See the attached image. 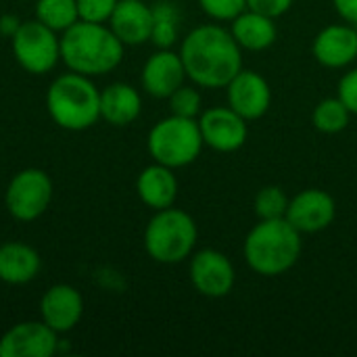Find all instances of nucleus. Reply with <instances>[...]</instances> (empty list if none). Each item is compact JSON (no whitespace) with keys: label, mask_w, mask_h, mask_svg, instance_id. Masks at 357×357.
<instances>
[{"label":"nucleus","mask_w":357,"mask_h":357,"mask_svg":"<svg viewBox=\"0 0 357 357\" xmlns=\"http://www.w3.org/2000/svg\"><path fill=\"white\" fill-rule=\"evenodd\" d=\"M180 56L186 77L207 90L226 88L243 69V48L230 29L220 23H205L190 29L180 42Z\"/></svg>","instance_id":"nucleus-1"},{"label":"nucleus","mask_w":357,"mask_h":357,"mask_svg":"<svg viewBox=\"0 0 357 357\" xmlns=\"http://www.w3.org/2000/svg\"><path fill=\"white\" fill-rule=\"evenodd\" d=\"M123 42L107 23L77 21L61 36V61L69 71L96 77L107 75L123 61Z\"/></svg>","instance_id":"nucleus-2"},{"label":"nucleus","mask_w":357,"mask_h":357,"mask_svg":"<svg viewBox=\"0 0 357 357\" xmlns=\"http://www.w3.org/2000/svg\"><path fill=\"white\" fill-rule=\"evenodd\" d=\"M301 232L287 220H259L243 243V255L247 266L264 276L274 278L287 274L301 257L303 241Z\"/></svg>","instance_id":"nucleus-3"},{"label":"nucleus","mask_w":357,"mask_h":357,"mask_svg":"<svg viewBox=\"0 0 357 357\" xmlns=\"http://www.w3.org/2000/svg\"><path fill=\"white\" fill-rule=\"evenodd\" d=\"M46 107L59 128L82 132L100 119V90L94 86L92 77L69 71L50 84Z\"/></svg>","instance_id":"nucleus-4"},{"label":"nucleus","mask_w":357,"mask_h":357,"mask_svg":"<svg viewBox=\"0 0 357 357\" xmlns=\"http://www.w3.org/2000/svg\"><path fill=\"white\" fill-rule=\"evenodd\" d=\"M199 228L190 213L178 207L155 211L144 228V249L149 257L163 266L186 261L197 247Z\"/></svg>","instance_id":"nucleus-5"},{"label":"nucleus","mask_w":357,"mask_h":357,"mask_svg":"<svg viewBox=\"0 0 357 357\" xmlns=\"http://www.w3.org/2000/svg\"><path fill=\"white\" fill-rule=\"evenodd\" d=\"M203 146L205 142L201 136L199 119L180 115H169L157 121L146 136V149L153 161L172 169L195 163Z\"/></svg>","instance_id":"nucleus-6"},{"label":"nucleus","mask_w":357,"mask_h":357,"mask_svg":"<svg viewBox=\"0 0 357 357\" xmlns=\"http://www.w3.org/2000/svg\"><path fill=\"white\" fill-rule=\"evenodd\" d=\"M10 46L21 69L31 75H44L61 61V38L38 19L21 21L10 38Z\"/></svg>","instance_id":"nucleus-7"},{"label":"nucleus","mask_w":357,"mask_h":357,"mask_svg":"<svg viewBox=\"0 0 357 357\" xmlns=\"http://www.w3.org/2000/svg\"><path fill=\"white\" fill-rule=\"evenodd\" d=\"M52 192L50 176L44 169L27 167L10 178L4 192V205L17 222H33L48 211Z\"/></svg>","instance_id":"nucleus-8"},{"label":"nucleus","mask_w":357,"mask_h":357,"mask_svg":"<svg viewBox=\"0 0 357 357\" xmlns=\"http://www.w3.org/2000/svg\"><path fill=\"white\" fill-rule=\"evenodd\" d=\"M190 284L207 299H222L232 293L236 270L230 257L218 249H201L190 255Z\"/></svg>","instance_id":"nucleus-9"},{"label":"nucleus","mask_w":357,"mask_h":357,"mask_svg":"<svg viewBox=\"0 0 357 357\" xmlns=\"http://www.w3.org/2000/svg\"><path fill=\"white\" fill-rule=\"evenodd\" d=\"M249 121L241 117L234 109L211 107L199 115V128L205 146L218 153H234L245 146L249 136Z\"/></svg>","instance_id":"nucleus-10"},{"label":"nucleus","mask_w":357,"mask_h":357,"mask_svg":"<svg viewBox=\"0 0 357 357\" xmlns=\"http://www.w3.org/2000/svg\"><path fill=\"white\" fill-rule=\"evenodd\" d=\"M228 107L234 109L247 121L261 119L272 107V88L268 79L253 71L241 69L226 86Z\"/></svg>","instance_id":"nucleus-11"},{"label":"nucleus","mask_w":357,"mask_h":357,"mask_svg":"<svg viewBox=\"0 0 357 357\" xmlns=\"http://www.w3.org/2000/svg\"><path fill=\"white\" fill-rule=\"evenodd\" d=\"M56 351L59 333L42 320L19 322L0 337V357H52Z\"/></svg>","instance_id":"nucleus-12"},{"label":"nucleus","mask_w":357,"mask_h":357,"mask_svg":"<svg viewBox=\"0 0 357 357\" xmlns=\"http://www.w3.org/2000/svg\"><path fill=\"white\" fill-rule=\"evenodd\" d=\"M337 218V203L331 192L322 188H305L291 197L287 220L301 234H318L326 230Z\"/></svg>","instance_id":"nucleus-13"},{"label":"nucleus","mask_w":357,"mask_h":357,"mask_svg":"<svg viewBox=\"0 0 357 357\" xmlns=\"http://www.w3.org/2000/svg\"><path fill=\"white\" fill-rule=\"evenodd\" d=\"M186 79L182 56L172 48H157V52L146 59L140 73L142 90L153 98H169Z\"/></svg>","instance_id":"nucleus-14"},{"label":"nucleus","mask_w":357,"mask_h":357,"mask_svg":"<svg viewBox=\"0 0 357 357\" xmlns=\"http://www.w3.org/2000/svg\"><path fill=\"white\" fill-rule=\"evenodd\" d=\"M314 59L326 69H343L357 61V27L333 23L322 27L312 44Z\"/></svg>","instance_id":"nucleus-15"},{"label":"nucleus","mask_w":357,"mask_h":357,"mask_svg":"<svg viewBox=\"0 0 357 357\" xmlns=\"http://www.w3.org/2000/svg\"><path fill=\"white\" fill-rule=\"evenodd\" d=\"M84 316V299L71 284H54L40 299V320L54 333L73 331Z\"/></svg>","instance_id":"nucleus-16"},{"label":"nucleus","mask_w":357,"mask_h":357,"mask_svg":"<svg viewBox=\"0 0 357 357\" xmlns=\"http://www.w3.org/2000/svg\"><path fill=\"white\" fill-rule=\"evenodd\" d=\"M107 25L123 46H142L151 42L153 8L144 0H119Z\"/></svg>","instance_id":"nucleus-17"},{"label":"nucleus","mask_w":357,"mask_h":357,"mask_svg":"<svg viewBox=\"0 0 357 357\" xmlns=\"http://www.w3.org/2000/svg\"><path fill=\"white\" fill-rule=\"evenodd\" d=\"M176 169L161 165V163H153L146 165L136 180V192L140 197V201L153 209H167L176 203L178 199V178L174 174Z\"/></svg>","instance_id":"nucleus-18"},{"label":"nucleus","mask_w":357,"mask_h":357,"mask_svg":"<svg viewBox=\"0 0 357 357\" xmlns=\"http://www.w3.org/2000/svg\"><path fill=\"white\" fill-rule=\"evenodd\" d=\"M142 98L140 92L126 84L115 82L100 90V119L115 128H126L140 117Z\"/></svg>","instance_id":"nucleus-19"},{"label":"nucleus","mask_w":357,"mask_h":357,"mask_svg":"<svg viewBox=\"0 0 357 357\" xmlns=\"http://www.w3.org/2000/svg\"><path fill=\"white\" fill-rule=\"evenodd\" d=\"M230 33L243 50L261 52L276 42L278 29H276V19L245 8L241 15H236L230 21Z\"/></svg>","instance_id":"nucleus-20"},{"label":"nucleus","mask_w":357,"mask_h":357,"mask_svg":"<svg viewBox=\"0 0 357 357\" xmlns=\"http://www.w3.org/2000/svg\"><path fill=\"white\" fill-rule=\"evenodd\" d=\"M42 268L38 251L25 243H4L0 245V280L6 284H27L31 282Z\"/></svg>","instance_id":"nucleus-21"},{"label":"nucleus","mask_w":357,"mask_h":357,"mask_svg":"<svg viewBox=\"0 0 357 357\" xmlns=\"http://www.w3.org/2000/svg\"><path fill=\"white\" fill-rule=\"evenodd\" d=\"M151 8H153L151 42L157 48H172L180 40V25H182L180 8L169 0H159Z\"/></svg>","instance_id":"nucleus-22"},{"label":"nucleus","mask_w":357,"mask_h":357,"mask_svg":"<svg viewBox=\"0 0 357 357\" xmlns=\"http://www.w3.org/2000/svg\"><path fill=\"white\" fill-rule=\"evenodd\" d=\"M349 119H351V111L345 107V102L339 96H331V98L320 100L312 113V123L322 134L343 132L349 126Z\"/></svg>","instance_id":"nucleus-23"},{"label":"nucleus","mask_w":357,"mask_h":357,"mask_svg":"<svg viewBox=\"0 0 357 357\" xmlns=\"http://www.w3.org/2000/svg\"><path fill=\"white\" fill-rule=\"evenodd\" d=\"M36 19L54 29L56 33L69 29L79 21L77 2L75 0H38L36 2Z\"/></svg>","instance_id":"nucleus-24"},{"label":"nucleus","mask_w":357,"mask_h":357,"mask_svg":"<svg viewBox=\"0 0 357 357\" xmlns=\"http://www.w3.org/2000/svg\"><path fill=\"white\" fill-rule=\"evenodd\" d=\"M289 195L280 186H264L253 199V211L259 220H280L287 218Z\"/></svg>","instance_id":"nucleus-25"},{"label":"nucleus","mask_w":357,"mask_h":357,"mask_svg":"<svg viewBox=\"0 0 357 357\" xmlns=\"http://www.w3.org/2000/svg\"><path fill=\"white\" fill-rule=\"evenodd\" d=\"M167 100H169L172 115L199 119V115L203 113V96L199 92V86H195V84L192 86L182 84Z\"/></svg>","instance_id":"nucleus-26"},{"label":"nucleus","mask_w":357,"mask_h":357,"mask_svg":"<svg viewBox=\"0 0 357 357\" xmlns=\"http://www.w3.org/2000/svg\"><path fill=\"white\" fill-rule=\"evenodd\" d=\"M199 6L209 19L224 23L241 15L247 8V0H199Z\"/></svg>","instance_id":"nucleus-27"},{"label":"nucleus","mask_w":357,"mask_h":357,"mask_svg":"<svg viewBox=\"0 0 357 357\" xmlns=\"http://www.w3.org/2000/svg\"><path fill=\"white\" fill-rule=\"evenodd\" d=\"M79 21L88 23H109L119 0H75Z\"/></svg>","instance_id":"nucleus-28"},{"label":"nucleus","mask_w":357,"mask_h":357,"mask_svg":"<svg viewBox=\"0 0 357 357\" xmlns=\"http://www.w3.org/2000/svg\"><path fill=\"white\" fill-rule=\"evenodd\" d=\"M337 96L345 102V107L351 111V115H357V67L356 69H349L339 79Z\"/></svg>","instance_id":"nucleus-29"},{"label":"nucleus","mask_w":357,"mask_h":357,"mask_svg":"<svg viewBox=\"0 0 357 357\" xmlns=\"http://www.w3.org/2000/svg\"><path fill=\"white\" fill-rule=\"evenodd\" d=\"M293 2L295 0H247V8L261 13V15H268L272 19H278L291 10Z\"/></svg>","instance_id":"nucleus-30"},{"label":"nucleus","mask_w":357,"mask_h":357,"mask_svg":"<svg viewBox=\"0 0 357 357\" xmlns=\"http://www.w3.org/2000/svg\"><path fill=\"white\" fill-rule=\"evenodd\" d=\"M333 6L345 23L357 27V0H333Z\"/></svg>","instance_id":"nucleus-31"},{"label":"nucleus","mask_w":357,"mask_h":357,"mask_svg":"<svg viewBox=\"0 0 357 357\" xmlns=\"http://www.w3.org/2000/svg\"><path fill=\"white\" fill-rule=\"evenodd\" d=\"M19 25H21V21L15 15H2L0 17V33L6 38H13V33L17 31Z\"/></svg>","instance_id":"nucleus-32"}]
</instances>
